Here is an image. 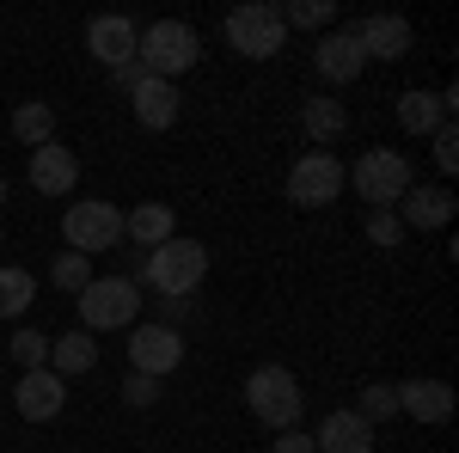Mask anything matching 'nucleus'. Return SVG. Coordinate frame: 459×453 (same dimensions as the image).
<instances>
[{
    "instance_id": "obj_16",
    "label": "nucleus",
    "mask_w": 459,
    "mask_h": 453,
    "mask_svg": "<svg viewBox=\"0 0 459 453\" xmlns=\"http://www.w3.org/2000/svg\"><path fill=\"white\" fill-rule=\"evenodd\" d=\"M398 411H404L411 423H429V429H435V423L454 417V386H447V380H423V374H417V380L398 386Z\"/></svg>"
},
{
    "instance_id": "obj_30",
    "label": "nucleus",
    "mask_w": 459,
    "mask_h": 453,
    "mask_svg": "<svg viewBox=\"0 0 459 453\" xmlns=\"http://www.w3.org/2000/svg\"><path fill=\"white\" fill-rule=\"evenodd\" d=\"M429 141H435V166H441V172L454 178V172H459V129L447 123V129H435Z\"/></svg>"
},
{
    "instance_id": "obj_25",
    "label": "nucleus",
    "mask_w": 459,
    "mask_h": 453,
    "mask_svg": "<svg viewBox=\"0 0 459 453\" xmlns=\"http://www.w3.org/2000/svg\"><path fill=\"white\" fill-rule=\"evenodd\" d=\"M355 417H361V423H374V429H380L386 417H398V386L368 380V386H361V405H355Z\"/></svg>"
},
{
    "instance_id": "obj_9",
    "label": "nucleus",
    "mask_w": 459,
    "mask_h": 453,
    "mask_svg": "<svg viewBox=\"0 0 459 453\" xmlns=\"http://www.w3.org/2000/svg\"><path fill=\"white\" fill-rule=\"evenodd\" d=\"M178 368H184V337L172 325H129V374L160 380V374H178Z\"/></svg>"
},
{
    "instance_id": "obj_6",
    "label": "nucleus",
    "mask_w": 459,
    "mask_h": 453,
    "mask_svg": "<svg viewBox=\"0 0 459 453\" xmlns=\"http://www.w3.org/2000/svg\"><path fill=\"white\" fill-rule=\"evenodd\" d=\"M80 331H129L135 325V313H142V294H135V282L129 276H92L80 294Z\"/></svg>"
},
{
    "instance_id": "obj_13",
    "label": "nucleus",
    "mask_w": 459,
    "mask_h": 453,
    "mask_svg": "<svg viewBox=\"0 0 459 453\" xmlns=\"http://www.w3.org/2000/svg\"><path fill=\"white\" fill-rule=\"evenodd\" d=\"M313 68H318V80H325V86H350V80H361L368 56H361L355 31H325L313 43Z\"/></svg>"
},
{
    "instance_id": "obj_28",
    "label": "nucleus",
    "mask_w": 459,
    "mask_h": 453,
    "mask_svg": "<svg viewBox=\"0 0 459 453\" xmlns=\"http://www.w3.org/2000/svg\"><path fill=\"white\" fill-rule=\"evenodd\" d=\"M13 362H19V368H25V374H31V368H49V337H43V331H13Z\"/></svg>"
},
{
    "instance_id": "obj_14",
    "label": "nucleus",
    "mask_w": 459,
    "mask_h": 453,
    "mask_svg": "<svg viewBox=\"0 0 459 453\" xmlns=\"http://www.w3.org/2000/svg\"><path fill=\"white\" fill-rule=\"evenodd\" d=\"M454 92H429V86H411L404 99H398V129L404 135H435V129H447L454 123Z\"/></svg>"
},
{
    "instance_id": "obj_8",
    "label": "nucleus",
    "mask_w": 459,
    "mask_h": 453,
    "mask_svg": "<svg viewBox=\"0 0 459 453\" xmlns=\"http://www.w3.org/2000/svg\"><path fill=\"white\" fill-rule=\"evenodd\" d=\"M337 196H343V166H337V153L307 147V153L288 166V203H294V209H331Z\"/></svg>"
},
{
    "instance_id": "obj_1",
    "label": "nucleus",
    "mask_w": 459,
    "mask_h": 453,
    "mask_svg": "<svg viewBox=\"0 0 459 453\" xmlns=\"http://www.w3.org/2000/svg\"><path fill=\"white\" fill-rule=\"evenodd\" d=\"M203 276H209V245L184 240V233L166 240V245H153V251H147V264H142V282L153 288V294H166V301L196 294Z\"/></svg>"
},
{
    "instance_id": "obj_20",
    "label": "nucleus",
    "mask_w": 459,
    "mask_h": 453,
    "mask_svg": "<svg viewBox=\"0 0 459 453\" xmlns=\"http://www.w3.org/2000/svg\"><path fill=\"white\" fill-rule=\"evenodd\" d=\"M99 368V344H92V331H62V337H49V374H62V380H74V374H92Z\"/></svg>"
},
{
    "instance_id": "obj_19",
    "label": "nucleus",
    "mask_w": 459,
    "mask_h": 453,
    "mask_svg": "<svg viewBox=\"0 0 459 453\" xmlns=\"http://www.w3.org/2000/svg\"><path fill=\"white\" fill-rule=\"evenodd\" d=\"M178 105H184V99H178V86H172V80H153V74H147L142 86L129 92V110H135V123H142V129H153V135L178 123Z\"/></svg>"
},
{
    "instance_id": "obj_23",
    "label": "nucleus",
    "mask_w": 459,
    "mask_h": 453,
    "mask_svg": "<svg viewBox=\"0 0 459 453\" xmlns=\"http://www.w3.org/2000/svg\"><path fill=\"white\" fill-rule=\"evenodd\" d=\"M13 141H19L25 153L49 147V141H56V110L43 105V99H25V105L13 110Z\"/></svg>"
},
{
    "instance_id": "obj_2",
    "label": "nucleus",
    "mask_w": 459,
    "mask_h": 453,
    "mask_svg": "<svg viewBox=\"0 0 459 453\" xmlns=\"http://www.w3.org/2000/svg\"><path fill=\"white\" fill-rule=\"evenodd\" d=\"M246 411L270 435H282V429H300V411H307V398H300V380L276 368V362H264V368H251L246 374Z\"/></svg>"
},
{
    "instance_id": "obj_26",
    "label": "nucleus",
    "mask_w": 459,
    "mask_h": 453,
    "mask_svg": "<svg viewBox=\"0 0 459 453\" xmlns=\"http://www.w3.org/2000/svg\"><path fill=\"white\" fill-rule=\"evenodd\" d=\"M49 282H56L62 294H80V288L92 282V257H80V251H56V264H49Z\"/></svg>"
},
{
    "instance_id": "obj_5",
    "label": "nucleus",
    "mask_w": 459,
    "mask_h": 453,
    "mask_svg": "<svg viewBox=\"0 0 459 453\" xmlns=\"http://www.w3.org/2000/svg\"><path fill=\"white\" fill-rule=\"evenodd\" d=\"M221 31H227V43H233L246 62H270V56H282V43H288L282 6H270V0H246V6H233V13L221 19Z\"/></svg>"
},
{
    "instance_id": "obj_3",
    "label": "nucleus",
    "mask_w": 459,
    "mask_h": 453,
    "mask_svg": "<svg viewBox=\"0 0 459 453\" xmlns=\"http://www.w3.org/2000/svg\"><path fill=\"white\" fill-rule=\"evenodd\" d=\"M135 62L153 80H172L178 86V74H190L203 62V37H196V25H184V19H153L142 31V43H135Z\"/></svg>"
},
{
    "instance_id": "obj_4",
    "label": "nucleus",
    "mask_w": 459,
    "mask_h": 453,
    "mask_svg": "<svg viewBox=\"0 0 459 453\" xmlns=\"http://www.w3.org/2000/svg\"><path fill=\"white\" fill-rule=\"evenodd\" d=\"M343 184H355V196L368 209H398L404 190H411V160L398 147H368L350 172H343Z\"/></svg>"
},
{
    "instance_id": "obj_10",
    "label": "nucleus",
    "mask_w": 459,
    "mask_h": 453,
    "mask_svg": "<svg viewBox=\"0 0 459 453\" xmlns=\"http://www.w3.org/2000/svg\"><path fill=\"white\" fill-rule=\"evenodd\" d=\"M350 31H355V43H361L368 62H398V56L417 49L411 19H398V13H374V19H361V25H350Z\"/></svg>"
},
{
    "instance_id": "obj_7",
    "label": "nucleus",
    "mask_w": 459,
    "mask_h": 453,
    "mask_svg": "<svg viewBox=\"0 0 459 453\" xmlns=\"http://www.w3.org/2000/svg\"><path fill=\"white\" fill-rule=\"evenodd\" d=\"M62 240H68V251H80V257L117 251V245H123V209H117V203H99V196L74 203V209L62 214Z\"/></svg>"
},
{
    "instance_id": "obj_27",
    "label": "nucleus",
    "mask_w": 459,
    "mask_h": 453,
    "mask_svg": "<svg viewBox=\"0 0 459 453\" xmlns=\"http://www.w3.org/2000/svg\"><path fill=\"white\" fill-rule=\"evenodd\" d=\"M331 13H337L331 0H288V6H282V25H300V31H325V25H331Z\"/></svg>"
},
{
    "instance_id": "obj_24",
    "label": "nucleus",
    "mask_w": 459,
    "mask_h": 453,
    "mask_svg": "<svg viewBox=\"0 0 459 453\" xmlns=\"http://www.w3.org/2000/svg\"><path fill=\"white\" fill-rule=\"evenodd\" d=\"M31 294H37L31 270L0 264V318H25V313H31Z\"/></svg>"
},
{
    "instance_id": "obj_32",
    "label": "nucleus",
    "mask_w": 459,
    "mask_h": 453,
    "mask_svg": "<svg viewBox=\"0 0 459 453\" xmlns=\"http://www.w3.org/2000/svg\"><path fill=\"white\" fill-rule=\"evenodd\" d=\"M276 453H318V448H313L307 429H282V435H276Z\"/></svg>"
},
{
    "instance_id": "obj_33",
    "label": "nucleus",
    "mask_w": 459,
    "mask_h": 453,
    "mask_svg": "<svg viewBox=\"0 0 459 453\" xmlns=\"http://www.w3.org/2000/svg\"><path fill=\"white\" fill-rule=\"evenodd\" d=\"M110 74H117V86H123V92H135V86L147 80V68H142V62H123V68H110Z\"/></svg>"
},
{
    "instance_id": "obj_34",
    "label": "nucleus",
    "mask_w": 459,
    "mask_h": 453,
    "mask_svg": "<svg viewBox=\"0 0 459 453\" xmlns=\"http://www.w3.org/2000/svg\"><path fill=\"white\" fill-rule=\"evenodd\" d=\"M0 203H6V178H0Z\"/></svg>"
},
{
    "instance_id": "obj_18",
    "label": "nucleus",
    "mask_w": 459,
    "mask_h": 453,
    "mask_svg": "<svg viewBox=\"0 0 459 453\" xmlns=\"http://www.w3.org/2000/svg\"><path fill=\"white\" fill-rule=\"evenodd\" d=\"M74 184H80V160H74L62 141H49V147L31 153V190L37 196H68Z\"/></svg>"
},
{
    "instance_id": "obj_12",
    "label": "nucleus",
    "mask_w": 459,
    "mask_h": 453,
    "mask_svg": "<svg viewBox=\"0 0 459 453\" xmlns=\"http://www.w3.org/2000/svg\"><path fill=\"white\" fill-rule=\"evenodd\" d=\"M13 405H19V417H25V423H56V417H62V405H68V380L49 374V368H31L25 380L13 386Z\"/></svg>"
},
{
    "instance_id": "obj_21",
    "label": "nucleus",
    "mask_w": 459,
    "mask_h": 453,
    "mask_svg": "<svg viewBox=\"0 0 459 453\" xmlns=\"http://www.w3.org/2000/svg\"><path fill=\"white\" fill-rule=\"evenodd\" d=\"M123 240H135V245H166V240H178V214L166 209V203H142V209H129L123 214Z\"/></svg>"
},
{
    "instance_id": "obj_11",
    "label": "nucleus",
    "mask_w": 459,
    "mask_h": 453,
    "mask_svg": "<svg viewBox=\"0 0 459 453\" xmlns=\"http://www.w3.org/2000/svg\"><path fill=\"white\" fill-rule=\"evenodd\" d=\"M135 43H142V25H135L129 13H99V19L86 25V49H92L105 68L135 62Z\"/></svg>"
},
{
    "instance_id": "obj_22",
    "label": "nucleus",
    "mask_w": 459,
    "mask_h": 453,
    "mask_svg": "<svg viewBox=\"0 0 459 453\" xmlns=\"http://www.w3.org/2000/svg\"><path fill=\"white\" fill-rule=\"evenodd\" d=\"M300 129H307L313 147L331 153V141L350 129V110H343V99H325V92H318V99H307V110H300Z\"/></svg>"
},
{
    "instance_id": "obj_17",
    "label": "nucleus",
    "mask_w": 459,
    "mask_h": 453,
    "mask_svg": "<svg viewBox=\"0 0 459 453\" xmlns=\"http://www.w3.org/2000/svg\"><path fill=\"white\" fill-rule=\"evenodd\" d=\"M318 453H374V423H361L355 411H325V423L313 429Z\"/></svg>"
},
{
    "instance_id": "obj_31",
    "label": "nucleus",
    "mask_w": 459,
    "mask_h": 453,
    "mask_svg": "<svg viewBox=\"0 0 459 453\" xmlns=\"http://www.w3.org/2000/svg\"><path fill=\"white\" fill-rule=\"evenodd\" d=\"M123 398H129L135 411H147V405H160V380H147V374H129V380H123Z\"/></svg>"
},
{
    "instance_id": "obj_15",
    "label": "nucleus",
    "mask_w": 459,
    "mask_h": 453,
    "mask_svg": "<svg viewBox=\"0 0 459 453\" xmlns=\"http://www.w3.org/2000/svg\"><path fill=\"white\" fill-rule=\"evenodd\" d=\"M454 190H441V184H429V190H417V184H411V190H404V203H398V227H404V233H435V227H447V221H454Z\"/></svg>"
},
{
    "instance_id": "obj_29",
    "label": "nucleus",
    "mask_w": 459,
    "mask_h": 453,
    "mask_svg": "<svg viewBox=\"0 0 459 453\" xmlns=\"http://www.w3.org/2000/svg\"><path fill=\"white\" fill-rule=\"evenodd\" d=\"M398 240H404L398 214H392V209H368V245H386V251H392Z\"/></svg>"
}]
</instances>
